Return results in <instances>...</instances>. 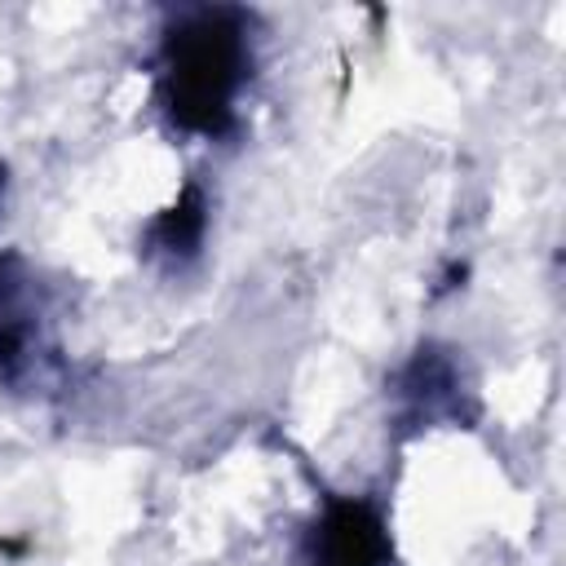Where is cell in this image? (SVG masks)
I'll list each match as a JSON object with an SVG mask.
<instances>
[{
	"mask_svg": "<svg viewBox=\"0 0 566 566\" xmlns=\"http://www.w3.org/2000/svg\"><path fill=\"white\" fill-rule=\"evenodd\" d=\"M252 71L248 18L239 9H195L168 27L159 49V97L168 119L195 137H221Z\"/></svg>",
	"mask_w": 566,
	"mask_h": 566,
	"instance_id": "obj_1",
	"label": "cell"
},
{
	"mask_svg": "<svg viewBox=\"0 0 566 566\" xmlns=\"http://www.w3.org/2000/svg\"><path fill=\"white\" fill-rule=\"evenodd\" d=\"M310 566H389V526L367 500H332L310 531Z\"/></svg>",
	"mask_w": 566,
	"mask_h": 566,
	"instance_id": "obj_2",
	"label": "cell"
},
{
	"mask_svg": "<svg viewBox=\"0 0 566 566\" xmlns=\"http://www.w3.org/2000/svg\"><path fill=\"white\" fill-rule=\"evenodd\" d=\"M203 226H208V217H203V195H199V186H186L181 199H177L168 212L155 217L150 243H155V252H164V256L177 261V256H190V252L199 248Z\"/></svg>",
	"mask_w": 566,
	"mask_h": 566,
	"instance_id": "obj_3",
	"label": "cell"
},
{
	"mask_svg": "<svg viewBox=\"0 0 566 566\" xmlns=\"http://www.w3.org/2000/svg\"><path fill=\"white\" fill-rule=\"evenodd\" d=\"M0 190H4V168H0Z\"/></svg>",
	"mask_w": 566,
	"mask_h": 566,
	"instance_id": "obj_4",
	"label": "cell"
}]
</instances>
